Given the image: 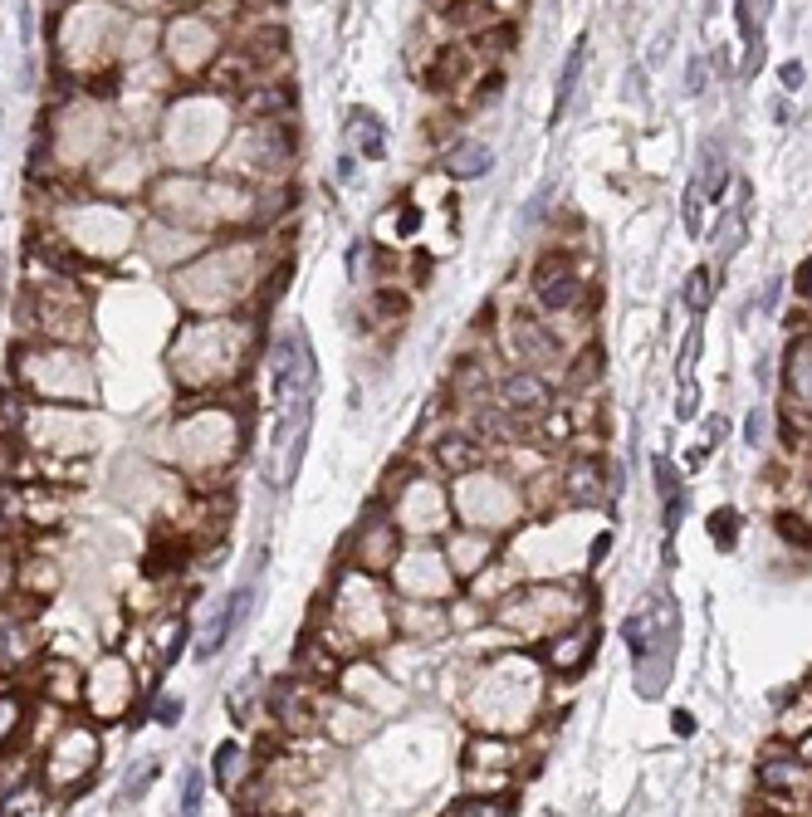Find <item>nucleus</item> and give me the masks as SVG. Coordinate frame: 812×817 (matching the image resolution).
I'll use <instances>...</instances> for the list:
<instances>
[{
  "mask_svg": "<svg viewBox=\"0 0 812 817\" xmlns=\"http://www.w3.org/2000/svg\"><path fill=\"white\" fill-rule=\"evenodd\" d=\"M534 695H539V676L529 661L519 656H499L495 666L480 676L475 695H470V715L485 734H514L524 729L529 710H534Z\"/></svg>",
  "mask_w": 812,
  "mask_h": 817,
  "instance_id": "1",
  "label": "nucleus"
},
{
  "mask_svg": "<svg viewBox=\"0 0 812 817\" xmlns=\"http://www.w3.org/2000/svg\"><path fill=\"white\" fill-rule=\"evenodd\" d=\"M578 617H583L578 597H568L563 588H548V583L509 592L495 612V622L509 636H558V632H568Z\"/></svg>",
  "mask_w": 812,
  "mask_h": 817,
  "instance_id": "2",
  "label": "nucleus"
},
{
  "mask_svg": "<svg viewBox=\"0 0 812 817\" xmlns=\"http://www.w3.org/2000/svg\"><path fill=\"white\" fill-rule=\"evenodd\" d=\"M338 627L348 632L353 646H377V641H387L392 627H397V617L387 612V597L377 588V578L372 573H348L343 578V588H338Z\"/></svg>",
  "mask_w": 812,
  "mask_h": 817,
  "instance_id": "3",
  "label": "nucleus"
},
{
  "mask_svg": "<svg viewBox=\"0 0 812 817\" xmlns=\"http://www.w3.org/2000/svg\"><path fill=\"white\" fill-rule=\"evenodd\" d=\"M392 573H397V583H402V592L411 597V602H441V597L455 588V573H451V563H446V548H431V544L402 548V558H397Z\"/></svg>",
  "mask_w": 812,
  "mask_h": 817,
  "instance_id": "4",
  "label": "nucleus"
},
{
  "mask_svg": "<svg viewBox=\"0 0 812 817\" xmlns=\"http://www.w3.org/2000/svg\"><path fill=\"white\" fill-rule=\"evenodd\" d=\"M93 759H98V739L89 729H64L54 739V749H49V783L54 788H74L93 769Z\"/></svg>",
  "mask_w": 812,
  "mask_h": 817,
  "instance_id": "5",
  "label": "nucleus"
},
{
  "mask_svg": "<svg viewBox=\"0 0 812 817\" xmlns=\"http://www.w3.org/2000/svg\"><path fill=\"white\" fill-rule=\"evenodd\" d=\"M397 529H406V534H446V529H451L446 490H436V485H411L402 495V519H397Z\"/></svg>",
  "mask_w": 812,
  "mask_h": 817,
  "instance_id": "6",
  "label": "nucleus"
},
{
  "mask_svg": "<svg viewBox=\"0 0 812 817\" xmlns=\"http://www.w3.org/2000/svg\"><path fill=\"white\" fill-rule=\"evenodd\" d=\"M759 788L768 798H808L812 793V764L803 754H783L773 749L764 764H759Z\"/></svg>",
  "mask_w": 812,
  "mask_h": 817,
  "instance_id": "7",
  "label": "nucleus"
},
{
  "mask_svg": "<svg viewBox=\"0 0 812 817\" xmlns=\"http://www.w3.org/2000/svg\"><path fill=\"white\" fill-rule=\"evenodd\" d=\"M397 558H402V529H397V524H387V519L362 524L358 529V573L382 578V573L397 568Z\"/></svg>",
  "mask_w": 812,
  "mask_h": 817,
  "instance_id": "8",
  "label": "nucleus"
},
{
  "mask_svg": "<svg viewBox=\"0 0 812 817\" xmlns=\"http://www.w3.org/2000/svg\"><path fill=\"white\" fill-rule=\"evenodd\" d=\"M578 294H583V284H578V274L568 270V260H543L539 270H534V299H539L543 314H563V309H573L578 304Z\"/></svg>",
  "mask_w": 812,
  "mask_h": 817,
  "instance_id": "9",
  "label": "nucleus"
},
{
  "mask_svg": "<svg viewBox=\"0 0 812 817\" xmlns=\"http://www.w3.org/2000/svg\"><path fill=\"white\" fill-rule=\"evenodd\" d=\"M441 548H446V563H451L455 578H475L495 558V539L485 529H455V534H446Z\"/></svg>",
  "mask_w": 812,
  "mask_h": 817,
  "instance_id": "10",
  "label": "nucleus"
},
{
  "mask_svg": "<svg viewBox=\"0 0 812 817\" xmlns=\"http://www.w3.org/2000/svg\"><path fill=\"white\" fill-rule=\"evenodd\" d=\"M499 402L509 416H543L548 411V382H543L539 372H509L504 382H499Z\"/></svg>",
  "mask_w": 812,
  "mask_h": 817,
  "instance_id": "11",
  "label": "nucleus"
},
{
  "mask_svg": "<svg viewBox=\"0 0 812 817\" xmlns=\"http://www.w3.org/2000/svg\"><path fill=\"white\" fill-rule=\"evenodd\" d=\"M250 597H255V588H250V583H240V588H235V592L226 597V602H221L216 622H211V627L201 632V641H196V656H201V661H211V656H216V651L226 646V636L235 632V627H240V617H245Z\"/></svg>",
  "mask_w": 812,
  "mask_h": 817,
  "instance_id": "12",
  "label": "nucleus"
},
{
  "mask_svg": "<svg viewBox=\"0 0 812 817\" xmlns=\"http://www.w3.org/2000/svg\"><path fill=\"white\" fill-rule=\"evenodd\" d=\"M587 661H592V627H568V632L553 636V646H548V666L553 671L578 676Z\"/></svg>",
  "mask_w": 812,
  "mask_h": 817,
  "instance_id": "13",
  "label": "nucleus"
},
{
  "mask_svg": "<svg viewBox=\"0 0 812 817\" xmlns=\"http://www.w3.org/2000/svg\"><path fill=\"white\" fill-rule=\"evenodd\" d=\"M465 764H470V773H504L509 778V769L519 764V744L504 739V734H485V739L470 744Z\"/></svg>",
  "mask_w": 812,
  "mask_h": 817,
  "instance_id": "14",
  "label": "nucleus"
},
{
  "mask_svg": "<svg viewBox=\"0 0 812 817\" xmlns=\"http://www.w3.org/2000/svg\"><path fill=\"white\" fill-rule=\"evenodd\" d=\"M446 162V172H451L455 182H475V177H490V167H495V152L480 142V137H460L451 152L441 157Z\"/></svg>",
  "mask_w": 812,
  "mask_h": 817,
  "instance_id": "15",
  "label": "nucleus"
},
{
  "mask_svg": "<svg viewBox=\"0 0 812 817\" xmlns=\"http://www.w3.org/2000/svg\"><path fill=\"white\" fill-rule=\"evenodd\" d=\"M35 646H40V636L30 622H15V617H0V666L10 671V666H25L30 656H35Z\"/></svg>",
  "mask_w": 812,
  "mask_h": 817,
  "instance_id": "16",
  "label": "nucleus"
},
{
  "mask_svg": "<svg viewBox=\"0 0 812 817\" xmlns=\"http://www.w3.org/2000/svg\"><path fill=\"white\" fill-rule=\"evenodd\" d=\"M348 137H353V147H358L367 162H382V157H387V137H382V123H377V113H367V108H353V113H348Z\"/></svg>",
  "mask_w": 812,
  "mask_h": 817,
  "instance_id": "17",
  "label": "nucleus"
},
{
  "mask_svg": "<svg viewBox=\"0 0 812 817\" xmlns=\"http://www.w3.org/2000/svg\"><path fill=\"white\" fill-rule=\"evenodd\" d=\"M583 64H587V35H578L573 49H568V59H563V74H558V108H553V118H563V113L573 108V93H578V79H583Z\"/></svg>",
  "mask_w": 812,
  "mask_h": 817,
  "instance_id": "18",
  "label": "nucleus"
},
{
  "mask_svg": "<svg viewBox=\"0 0 812 817\" xmlns=\"http://www.w3.org/2000/svg\"><path fill=\"white\" fill-rule=\"evenodd\" d=\"M397 627L411 636H431V632H446V607H431V602H406L397 612Z\"/></svg>",
  "mask_w": 812,
  "mask_h": 817,
  "instance_id": "19",
  "label": "nucleus"
},
{
  "mask_svg": "<svg viewBox=\"0 0 812 817\" xmlns=\"http://www.w3.org/2000/svg\"><path fill=\"white\" fill-rule=\"evenodd\" d=\"M808 734H812V681L798 685V700L778 720V739H808Z\"/></svg>",
  "mask_w": 812,
  "mask_h": 817,
  "instance_id": "20",
  "label": "nucleus"
},
{
  "mask_svg": "<svg viewBox=\"0 0 812 817\" xmlns=\"http://www.w3.org/2000/svg\"><path fill=\"white\" fill-rule=\"evenodd\" d=\"M157 778V759H142L137 764V773H128L123 778V788H118V808H128V803H137L142 793H147V783Z\"/></svg>",
  "mask_w": 812,
  "mask_h": 817,
  "instance_id": "21",
  "label": "nucleus"
},
{
  "mask_svg": "<svg viewBox=\"0 0 812 817\" xmlns=\"http://www.w3.org/2000/svg\"><path fill=\"white\" fill-rule=\"evenodd\" d=\"M710 539H715V548H734V539H739V514L734 509H715L710 514Z\"/></svg>",
  "mask_w": 812,
  "mask_h": 817,
  "instance_id": "22",
  "label": "nucleus"
},
{
  "mask_svg": "<svg viewBox=\"0 0 812 817\" xmlns=\"http://www.w3.org/2000/svg\"><path fill=\"white\" fill-rule=\"evenodd\" d=\"M451 817H509V803L504 798H465L451 808Z\"/></svg>",
  "mask_w": 812,
  "mask_h": 817,
  "instance_id": "23",
  "label": "nucleus"
},
{
  "mask_svg": "<svg viewBox=\"0 0 812 817\" xmlns=\"http://www.w3.org/2000/svg\"><path fill=\"white\" fill-rule=\"evenodd\" d=\"M685 304H690V314H705V304H710V270L685 274Z\"/></svg>",
  "mask_w": 812,
  "mask_h": 817,
  "instance_id": "24",
  "label": "nucleus"
},
{
  "mask_svg": "<svg viewBox=\"0 0 812 817\" xmlns=\"http://www.w3.org/2000/svg\"><path fill=\"white\" fill-rule=\"evenodd\" d=\"M250 705H255V681L245 676V681H235V690H230V715L245 725L250 720Z\"/></svg>",
  "mask_w": 812,
  "mask_h": 817,
  "instance_id": "25",
  "label": "nucleus"
},
{
  "mask_svg": "<svg viewBox=\"0 0 812 817\" xmlns=\"http://www.w3.org/2000/svg\"><path fill=\"white\" fill-rule=\"evenodd\" d=\"M235 773H240V749H235V744H221V754H216V783L230 788Z\"/></svg>",
  "mask_w": 812,
  "mask_h": 817,
  "instance_id": "26",
  "label": "nucleus"
},
{
  "mask_svg": "<svg viewBox=\"0 0 812 817\" xmlns=\"http://www.w3.org/2000/svg\"><path fill=\"white\" fill-rule=\"evenodd\" d=\"M778 534L793 539V544H812V524L798 519V514H778Z\"/></svg>",
  "mask_w": 812,
  "mask_h": 817,
  "instance_id": "27",
  "label": "nucleus"
},
{
  "mask_svg": "<svg viewBox=\"0 0 812 817\" xmlns=\"http://www.w3.org/2000/svg\"><path fill=\"white\" fill-rule=\"evenodd\" d=\"M201 813V773L191 769L186 773V793H181V817H196Z\"/></svg>",
  "mask_w": 812,
  "mask_h": 817,
  "instance_id": "28",
  "label": "nucleus"
},
{
  "mask_svg": "<svg viewBox=\"0 0 812 817\" xmlns=\"http://www.w3.org/2000/svg\"><path fill=\"white\" fill-rule=\"evenodd\" d=\"M685 93H690V98L705 93V59H690V64H685Z\"/></svg>",
  "mask_w": 812,
  "mask_h": 817,
  "instance_id": "29",
  "label": "nucleus"
},
{
  "mask_svg": "<svg viewBox=\"0 0 812 817\" xmlns=\"http://www.w3.org/2000/svg\"><path fill=\"white\" fill-rule=\"evenodd\" d=\"M543 206H548V186H543L539 196H534V201H529V206H524V211H519V230L539 226V211H543Z\"/></svg>",
  "mask_w": 812,
  "mask_h": 817,
  "instance_id": "30",
  "label": "nucleus"
},
{
  "mask_svg": "<svg viewBox=\"0 0 812 817\" xmlns=\"http://www.w3.org/2000/svg\"><path fill=\"white\" fill-rule=\"evenodd\" d=\"M15 720H20V705H15L10 695H0V739L15 729Z\"/></svg>",
  "mask_w": 812,
  "mask_h": 817,
  "instance_id": "31",
  "label": "nucleus"
},
{
  "mask_svg": "<svg viewBox=\"0 0 812 817\" xmlns=\"http://www.w3.org/2000/svg\"><path fill=\"white\" fill-rule=\"evenodd\" d=\"M671 40H676V30H661V35H656V45H651V64H666V54H671Z\"/></svg>",
  "mask_w": 812,
  "mask_h": 817,
  "instance_id": "32",
  "label": "nucleus"
},
{
  "mask_svg": "<svg viewBox=\"0 0 812 817\" xmlns=\"http://www.w3.org/2000/svg\"><path fill=\"white\" fill-rule=\"evenodd\" d=\"M803 79H808V69L793 59V64H783V89H803Z\"/></svg>",
  "mask_w": 812,
  "mask_h": 817,
  "instance_id": "33",
  "label": "nucleus"
},
{
  "mask_svg": "<svg viewBox=\"0 0 812 817\" xmlns=\"http://www.w3.org/2000/svg\"><path fill=\"white\" fill-rule=\"evenodd\" d=\"M157 720H162V725H177V720H181V700H162V705H157Z\"/></svg>",
  "mask_w": 812,
  "mask_h": 817,
  "instance_id": "34",
  "label": "nucleus"
},
{
  "mask_svg": "<svg viewBox=\"0 0 812 817\" xmlns=\"http://www.w3.org/2000/svg\"><path fill=\"white\" fill-rule=\"evenodd\" d=\"M759 436H764V421H759V411H749V421H744V441L759 446Z\"/></svg>",
  "mask_w": 812,
  "mask_h": 817,
  "instance_id": "35",
  "label": "nucleus"
},
{
  "mask_svg": "<svg viewBox=\"0 0 812 817\" xmlns=\"http://www.w3.org/2000/svg\"><path fill=\"white\" fill-rule=\"evenodd\" d=\"M680 416H695V382L685 377V392H680Z\"/></svg>",
  "mask_w": 812,
  "mask_h": 817,
  "instance_id": "36",
  "label": "nucleus"
},
{
  "mask_svg": "<svg viewBox=\"0 0 812 817\" xmlns=\"http://www.w3.org/2000/svg\"><path fill=\"white\" fill-rule=\"evenodd\" d=\"M798 754H803V759L812 764V734H808V739H798Z\"/></svg>",
  "mask_w": 812,
  "mask_h": 817,
  "instance_id": "37",
  "label": "nucleus"
},
{
  "mask_svg": "<svg viewBox=\"0 0 812 817\" xmlns=\"http://www.w3.org/2000/svg\"><path fill=\"white\" fill-rule=\"evenodd\" d=\"M0 309H5V255H0Z\"/></svg>",
  "mask_w": 812,
  "mask_h": 817,
  "instance_id": "38",
  "label": "nucleus"
}]
</instances>
